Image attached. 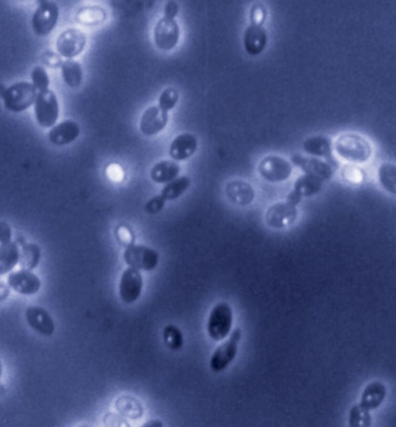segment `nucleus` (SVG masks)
<instances>
[{"instance_id": "c9c22d12", "label": "nucleus", "mask_w": 396, "mask_h": 427, "mask_svg": "<svg viewBox=\"0 0 396 427\" xmlns=\"http://www.w3.org/2000/svg\"><path fill=\"white\" fill-rule=\"evenodd\" d=\"M342 176L345 181L353 184H358L364 180V172L361 168L354 165H345L342 169Z\"/></svg>"}, {"instance_id": "4be33fe9", "label": "nucleus", "mask_w": 396, "mask_h": 427, "mask_svg": "<svg viewBox=\"0 0 396 427\" xmlns=\"http://www.w3.org/2000/svg\"><path fill=\"white\" fill-rule=\"evenodd\" d=\"M180 165L174 161L163 160L156 164L151 171V180L158 184H168L176 179Z\"/></svg>"}, {"instance_id": "e433bc0d", "label": "nucleus", "mask_w": 396, "mask_h": 427, "mask_svg": "<svg viewBox=\"0 0 396 427\" xmlns=\"http://www.w3.org/2000/svg\"><path fill=\"white\" fill-rule=\"evenodd\" d=\"M103 424L106 427H131L125 418L114 412L106 413L103 417Z\"/></svg>"}, {"instance_id": "37998d69", "label": "nucleus", "mask_w": 396, "mask_h": 427, "mask_svg": "<svg viewBox=\"0 0 396 427\" xmlns=\"http://www.w3.org/2000/svg\"><path fill=\"white\" fill-rule=\"evenodd\" d=\"M301 200H302V197H301L298 193L295 192V190H292V192L288 194L286 201L292 206H297L299 204Z\"/></svg>"}, {"instance_id": "f8f14e48", "label": "nucleus", "mask_w": 396, "mask_h": 427, "mask_svg": "<svg viewBox=\"0 0 396 427\" xmlns=\"http://www.w3.org/2000/svg\"><path fill=\"white\" fill-rule=\"evenodd\" d=\"M297 217H298L297 207L287 201L275 203L267 209L265 214L267 225L275 229H283L291 226Z\"/></svg>"}, {"instance_id": "ea45409f", "label": "nucleus", "mask_w": 396, "mask_h": 427, "mask_svg": "<svg viewBox=\"0 0 396 427\" xmlns=\"http://www.w3.org/2000/svg\"><path fill=\"white\" fill-rule=\"evenodd\" d=\"M42 60L45 65L51 68L61 67L64 62L62 61L61 57L57 55L55 52L47 51L43 53Z\"/></svg>"}, {"instance_id": "c85d7f7f", "label": "nucleus", "mask_w": 396, "mask_h": 427, "mask_svg": "<svg viewBox=\"0 0 396 427\" xmlns=\"http://www.w3.org/2000/svg\"><path fill=\"white\" fill-rule=\"evenodd\" d=\"M62 76L64 81L71 88L79 87L83 78V72L79 62L73 60H68L64 62L61 66Z\"/></svg>"}, {"instance_id": "ddd939ff", "label": "nucleus", "mask_w": 396, "mask_h": 427, "mask_svg": "<svg viewBox=\"0 0 396 427\" xmlns=\"http://www.w3.org/2000/svg\"><path fill=\"white\" fill-rule=\"evenodd\" d=\"M8 285L15 292L24 296H32L38 293L41 287V281L38 276L28 269H20L11 272L8 277Z\"/></svg>"}, {"instance_id": "2f4dec72", "label": "nucleus", "mask_w": 396, "mask_h": 427, "mask_svg": "<svg viewBox=\"0 0 396 427\" xmlns=\"http://www.w3.org/2000/svg\"><path fill=\"white\" fill-rule=\"evenodd\" d=\"M371 415L370 410L361 404L354 405L349 413V427H370Z\"/></svg>"}, {"instance_id": "7c9ffc66", "label": "nucleus", "mask_w": 396, "mask_h": 427, "mask_svg": "<svg viewBox=\"0 0 396 427\" xmlns=\"http://www.w3.org/2000/svg\"><path fill=\"white\" fill-rule=\"evenodd\" d=\"M190 185H191V180L189 177L176 178V180L164 186L162 192H160V196L166 201H175L183 196V194L190 187Z\"/></svg>"}, {"instance_id": "6ab92c4d", "label": "nucleus", "mask_w": 396, "mask_h": 427, "mask_svg": "<svg viewBox=\"0 0 396 427\" xmlns=\"http://www.w3.org/2000/svg\"><path fill=\"white\" fill-rule=\"evenodd\" d=\"M225 193L231 202L246 206L255 199V190L250 184L243 181H233L226 185Z\"/></svg>"}, {"instance_id": "4c0bfd02", "label": "nucleus", "mask_w": 396, "mask_h": 427, "mask_svg": "<svg viewBox=\"0 0 396 427\" xmlns=\"http://www.w3.org/2000/svg\"><path fill=\"white\" fill-rule=\"evenodd\" d=\"M267 18V10L262 5H255L251 7L250 11L251 24L261 26L265 22Z\"/></svg>"}, {"instance_id": "6e6552de", "label": "nucleus", "mask_w": 396, "mask_h": 427, "mask_svg": "<svg viewBox=\"0 0 396 427\" xmlns=\"http://www.w3.org/2000/svg\"><path fill=\"white\" fill-rule=\"evenodd\" d=\"M59 17V8L53 1H43L35 12L32 19L33 30L35 35L47 36L53 31Z\"/></svg>"}, {"instance_id": "f03ea898", "label": "nucleus", "mask_w": 396, "mask_h": 427, "mask_svg": "<svg viewBox=\"0 0 396 427\" xmlns=\"http://www.w3.org/2000/svg\"><path fill=\"white\" fill-rule=\"evenodd\" d=\"M233 312L226 302H220L213 306L209 314L207 330L209 337L214 342H222L229 337L233 329Z\"/></svg>"}, {"instance_id": "dca6fc26", "label": "nucleus", "mask_w": 396, "mask_h": 427, "mask_svg": "<svg viewBox=\"0 0 396 427\" xmlns=\"http://www.w3.org/2000/svg\"><path fill=\"white\" fill-rule=\"evenodd\" d=\"M168 112L160 109L159 106H151L144 112L140 128L144 135L151 136L158 134L166 127L168 122Z\"/></svg>"}, {"instance_id": "f704fd0d", "label": "nucleus", "mask_w": 396, "mask_h": 427, "mask_svg": "<svg viewBox=\"0 0 396 427\" xmlns=\"http://www.w3.org/2000/svg\"><path fill=\"white\" fill-rule=\"evenodd\" d=\"M31 77L33 85H35L36 90H39L40 91L48 90L49 78L44 68L41 67V66H36V67L33 69Z\"/></svg>"}, {"instance_id": "bb28decb", "label": "nucleus", "mask_w": 396, "mask_h": 427, "mask_svg": "<svg viewBox=\"0 0 396 427\" xmlns=\"http://www.w3.org/2000/svg\"><path fill=\"white\" fill-rule=\"evenodd\" d=\"M324 181L317 178L309 175L301 176L296 180L294 190L301 197H311L320 192L323 188Z\"/></svg>"}, {"instance_id": "412c9836", "label": "nucleus", "mask_w": 396, "mask_h": 427, "mask_svg": "<svg viewBox=\"0 0 396 427\" xmlns=\"http://www.w3.org/2000/svg\"><path fill=\"white\" fill-rule=\"evenodd\" d=\"M386 396V385L381 381H373L367 385L363 391L360 404L370 412L379 408L385 401Z\"/></svg>"}, {"instance_id": "2eb2a0df", "label": "nucleus", "mask_w": 396, "mask_h": 427, "mask_svg": "<svg viewBox=\"0 0 396 427\" xmlns=\"http://www.w3.org/2000/svg\"><path fill=\"white\" fill-rule=\"evenodd\" d=\"M26 318L28 326L36 333L45 337H51L55 333L56 326L51 315L40 306H30L27 308Z\"/></svg>"}, {"instance_id": "1a4fd4ad", "label": "nucleus", "mask_w": 396, "mask_h": 427, "mask_svg": "<svg viewBox=\"0 0 396 427\" xmlns=\"http://www.w3.org/2000/svg\"><path fill=\"white\" fill-rule=\"evenodd\" d=\"M143 277L137 269L128 267L122 273L119 285V295L126 304H132L139 299L143 290Z\"/></svg>"}, {"instance_id": "9d476101", "label": "nucleus", "mask_w": 396, "mask_h": 427, "mask_svg": "<svg viewBox=\"0 0 396 427\" xmlns=\"http://www.w3.org/2000/svg\"><path fill=\"white\" fill-rule=\"evenodd\" d=\"M86 37L83 32L77 28H69L61 33L56 41V48L60 55L72 59L83 51Z\"/></svg>"}, {"instance_id": "cd10ccee", "label": "nucleus", "mask_w": 396, "mask_h": 427, "mask_svg": "<svg viewBox=\"0 0 396 427\" xmlns=\"http://www.w3.org/2000/svg\"><path fill=\"white\" fill-rule=\"evenodd\" d=\"M378 180L381 187L388 193L396 196V165L383 162L378 168Z\"/></svg>"}, {"instance_id": "72a5a7b5", "label": "nucleus", "mask_w": 396, "mask_h": 427, "mask_svg": "<svg viewBox=\"0 0 396 427\" xmlns=\"http://www.w3.org/2000/svg\"><path fill=\"white\" fill-rule=\"evenodd\" d=\"M179 99V91L172 87L164 90L160 95L159 107L164 111L168 112L174 108Z\"/></svg>"}, {"instance_id": "393cba45", "label": "nucleus", "mask_w": 396, "mask_h": 427, "mask_svg": "<svg viewBox=\"0 0 396 427\" xmlns=\"http://www.w3.org/2000/svg\"><path fill=\"white\" fill-rule=\"evenodd\" d=\"M107 13L104 8L98 6L81 7L76 14V20L83 26H94L105 22Z\"/></svg>"}, {"instance_id": "a18cd8bd", "label": "nucleus", "mask_w": 396, "mask_h": 427, "mask_svg": "<svg viewBox=\"0 0 396 427\" xmlns=\"http://www.w3.org/2000/svg\"><path fill=\"white\" fill-rule=\"evenodd\" d=\"M79 427H90V426H88V425H83V426H79Z\"/></svg>"}, {"instance_id": "0eeeda50", "label": "nucleus", "mask_w": 396, "mask_h": 427, "mask_svg": "<svg viewBox=\"0 0 396 427\" xmlns=\"http://www.w3.org/2000/svg\"><path fill=\"white\" fill-rule=\"evenodd\" d=\"M258 172L264 180L278 183L287 181L291 176L292 167L290 162L282 157L270 156L260 162Z\"/></svg>"}, {"instance_id": "aec40b11", "label": "nucleus", "mask_w": 396, "mask_h": 427, "mask_svg": "<svg viewBox=\"0 0 396 427\" xmlns=\"http://www.w3.org/2000/svg\"><path fill=\"white\" fill-rule=\"evenodd\" d=\"M80 131L79 124L73 120H65L51 128L49 133V139L56 146H64L76 140Z\"/></svg>"}, {"instance_id": "a211bd4d", "label": "nucleus", "mask_w": 396, "mask_h": 427, "mask_svg": "<svg viewBox=\"0 0 396 427\" xmlns=\"http://www.w3.org/2000/svg\"><path fill=\"white\" fill-rule=\"evenodd\" d=\"M197 146L198 142L196 137L190 134V133H184V134L179 135L173 140L169 154L173 160H185L194 155Z\"/></svg>"}, {"instance_id": "39448f33", "label": "nucleus", "mask_w": 396, "mask_h": 427, "mask_svg": "<svg viewBox=\"0 0 396 427\" xmlns=\"http://www.w3.org/2000/svg\"><path fill=\"white\" fill-rule=\"evenodd\" d=\"M124 260L129 267L138 271H151L158 267L159 255L154 249L142 244H131L123 254Z\"/></svg>"}, {"instance_id": "9b49d317", "label": "nucleus", "mask_w": 396, "mask_h": 427, "mask_svg": "<svg viewBox=\"0 0 396 427\" xmlns=\"http://www.w3.org/2000/svg\"><path fill=\"white\" fill-rule=\"evenodd\" d=\"M179 37L180 28L175 19L163 17L156 24L155 43L162 51H171L179 43Z\"/></svg>"}, {"instance_id": "79ce46f5", "label": "nucleus", "mask_w": 396, "mask_h": 427, "mask_svg": "<svg viewBox=\"0 0 396 427\" xmlns=\"http://www.w3.org/2000/svg\"><path fill=\"white\" fill-rule=\"evenodd\" d=\"M179 12V6L176 1H169L165 6L164 17L174 19Z\"/></svg>"}, {"instance_id": "c03bdc74", "label": "nucleus", "mask_w": 396, "mask_h": 427, "mask_svg": "<svg viewBox=\"0 0 396 427\" xmlns=\"http://www.w3.org/2000/svg\"><path fill=\"white\" fill-rule=\"evenodd\" d=\"M141 427H164L163 423L159 420H151L145 423Z\"/></svg>"}, {"instance_id": "5701e85b", "label": "nucleus", "mask_w": 396, "mask_h": 427, "mask_svg": "<svg viewBox=\"0 0 396 427\" xmlns=\"http://www.w3.org/2000/svg\"><path fill=\"white\" fill-rule=\"evenodd\" d=\"M115 409L123 417L137 420L143 416V406L135 397L128 395L119 396L115 402Z\"/></svg>"}, {"instance_id": "b1692460", "label": "nucleus", "mask_w": 396, "mask_h": 427, "mask_svg": "<svg viewBox=\"0 0 396 427\" xmlns=\"http://www.w3.org/2000/svg\"><path fill=\"white\" fill-rule=\"evenodd\" d=\"M303 149L308 155L327 158L332 154V141L324 135L309 137L304 140Z\"/></svg>"}, {"instance_id": "58836bf2", "label": "nucleus", "mask_w": 396, "mask_h": 427, "mask_svg": "<svg viewBox=\"0 0 396 427\" xmlns=\"http://www.w3.org/2000/svg\"><path fill=\"white\" fill-rule=\"evenodd\" d=\"M166 200L160 196H156L151 198L149 201L147 203L145 209L147 213L149 214H158L164 208L165 204H166Z\"/></svg>"}, {"instance_id": "a878e982", "label": "nucleus", "mask_w": 396, "mask_h": 427, "mask_svg": "<svg viewBox=\"0 0 396 427\" xmlns=\"http://www.w3.org/2000/svg\"><path fill=\"white\" fill-rule=\"evenodd\" d=\"M0 257V275L5 276L19 262L20 250L17 243L12 242L6 246H1Z\"/></svg>"}, {"instance_id": "4468645a", "label": "nucleus", "mask_w": 396, "mask_h": 427, "mask_svg": "<svg viewBox=\"0 0 396 427\" xmlns=\"http://www.w3.org/2000/svg\"><path fill=\"white\" fill-rule=\"evenodd\" d=\"M292 161L299 167L306 175L315 176L322 181L331 179L333 169L328 162L316 158V157H305L295 155L292 157Z\"/></svg>"}, {"instance_id": "f3484780", "label": "nucleus", "mask_w": 396, "mask_h": 427, "mask_svg": "<svg viewBox=\"0 0 396 427\" xmlns=\"http://www.w3.org/2000/svg\"><path fill=\"white\" fill-rule=\"evenodd\" d=\"M267 35L265 28L261 26L251 24L247 28L243 36L245 51L251 56H257L265 49Z\"/></svg>"}, {"instance_id": "7ed1b4c3", "label": "nucleus", "mask_w": 396, "mask_h": 427, "mask_svg": "<svg viewBox=\"0 0 396 427\" xmlns=\"http://www.w3.org/2000/svg\"><path fill=\"white\" fill-rule=\"evenodd\" d=\"M7 110L19 113L31 107L36 101V88L28 82H18L1 91Z\"/></svg>"}, {"instance_id": "a19ab883", "label": "nucleus", "mask_w": 396, "mask_h": 427, "mask_svg": "<svg viewBox=\"0 0 396 427\" xmlns=\"http://www.w3.org/2000/svg\"><path fill=\"white\" fill-rule=\"evenodd\" d=\"M12 231L11 228L6 221H1L0 223V242L1 246H6V244L12 242Z\"/></svg>"}, {"instance_id": "473e14b6", "label": "nucleus", "mask_w": 396, "mask_h": 427, "mask_svg": "<svg viewBox=\"0 0 396 427\" xmlns=\"http://www.w3.org/2000/svg\"><path fill=\"white\" fill-rule=\"evenodd\" d=\"M163 340L166 346L172 351H179L183 346V335L175 325L169 324L165 326Z\"/></svg>"}, {"instance_id": "20e7f679", "label": "nucleus", "mask_w": 396, "mask_h": 427, "mask_svg": "<svg viewBox=\"0 0 396 427\" xmlns=\"http://www.w3.org/2000/svg\"><path fill=\"white\" fill-rule=\"evenodd\" d=\"M241 337V330H234L230 337L214 351L210 359V369L213 372L220 373L225 371L233 362L238 352V344Z\"/></svg>"}, {"instance_id": "423d86ee", "label": "nucleus", "mask_w": 396, "mask_h": 427, "mask_svg": "<svg viewBox=\"0 0 396 427\" xmlns=\"http://www.w3.org/2000/svg\"><path fill=\"white\" fill-rule=\"evenodd\" d=\"M59 103L55 93L51 90L40 91L37 95L35 112L40 126L51 127L59 117Z\"/></svg>"}, {"instance_id": "f257e3e1", "label": "nucleus", "mask_w": 396, "mask_h": 427, "mask_svg": "<svg viewBox=\"0 0 396 427\" xmlns=\"http://www.w3.org/2000/svg\"><path fill=\"white\" fill-rule=\"evenodd\" d=\"M333 147L341 159L354 165L366 163L373 153L370 141L356 133L340 135L336 139Z\"/></svg>"}, {"instance_id": "c756f323", "label": "nucleus", "mask_w": 396, "mask_h": 427, "mask_svg": "<svg viewBox=\"0 0 396 427\" xmlns=\"http://www.w3.org/2000/svg\"><path fill=\"white\" fill-rule=\"evenodd\" d=\"M41 258V251L38 244L28 243L24 244L20 251L19 264L24 269L32 271L39 265Z\"/></svg>"}]
</instances>
